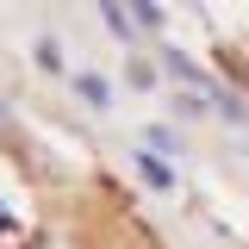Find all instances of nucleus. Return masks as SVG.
<instances>
[{"instance_id":"obj_6","label":"nucleus","mask_w":249,"mask_h":249,"mask_svg":"<svg viewBox=\"0 0 249 249\" xmlns=\"http://www.w3.org/2000/svg\"><path fill=\"white\" fill-rule=\"evenodd\" d=\"M6 231H13V218H6V212H0V237H6Z\"/></svg>"},{"instance_id":"obj_4","label":"nucleus","mask_w":249,"mask_h":249,"mask_svg":"<svg viewBox=\"0 0 249 249\" xmlns=\"http://www.w3.org/2000/svg\"><path fill=\"white\" fill-rule=\"evenodd\" d=\"M131 19H137V25H143V31H162V6H150V0H143V6H137Z\"/></svg>"},{"instance_id":"obj_1","label":"nucleus","mask_w":249,"mask_h":249,"mask_svg":"<svg viewBox=\"0 0 249 249\" xmlns=\"http://www.w3.org/2000/svg\"><path fill=\"white\" fill-rule=\"evenodd\" d=\"M75 93H81V106H100V112L112 106V88H106V75H93V69H81V75H75Z\"/></svg>"},{"instance_id":"obj_2","label":"nucleus","mask_w":249,"mask_h":249,"mask_svg":"<svg viewBox=\"0 0 249 249\" xmlns=\"http://www.w3.org/2000/svg\"><path fill=\"white\" fill-rule=\"evenodd\" d=\"M137 175H143L150 187H175V168H168L162 156H150V150H137Z\"/></svg>"},{"instance_id":"obj_5","label":"nucleus","mask_w":249,"mask_h":249,"mask_svg":"<svg viewBox=\"0 0 249 249\" xmlns=\"http://www.w3.org/2000/svg\"><path fill=\"white\" fill-rule=\"evenodd\" d=\"M0 137H13V112L6 106H0Z\"/></svg>"},{"instance_id":"obj_3","label":"nucleus","mask_w":249,"mask_h":249,"mask_svg":"<svg viewBox=\"0 0 249 249\" xmlns=\"http://www.w3.org/2000/svg\"><path fill=\"white\" fill-rule=\"evenodd\" d=\"M37 69H50V75L62 69V44L56 37H37Z\"/></svg>"}]
</instances>
